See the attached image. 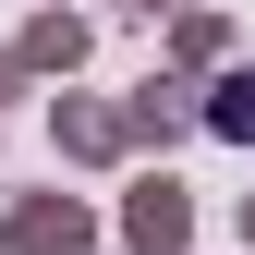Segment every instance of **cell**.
Returning <instances> with one entry per match:
<instances>
[{
  "mask_svg": "<svg viewBox=\"0 0 255 255\" xmlns=\"http://www.w3.org/2000/svg\"><path fill=\"white\" fill-rule=\"evenodd\" d=\"M219 134H243V146H255V73L231 85V98H219Z\"/></svg>",
  "mask_w": 255,
  "mask_h": 255,
  "instance_id": "obj_1",
  "label": "cell"
}]
</instances>
